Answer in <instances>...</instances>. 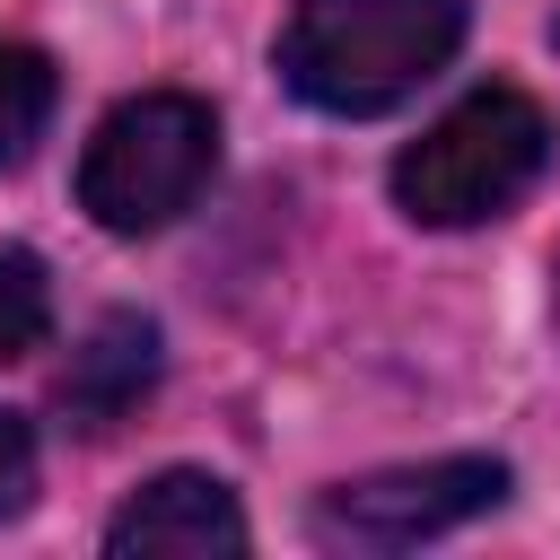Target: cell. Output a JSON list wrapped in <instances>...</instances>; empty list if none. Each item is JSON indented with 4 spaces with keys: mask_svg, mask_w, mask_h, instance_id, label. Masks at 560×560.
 I'll use <instances>...</instances> for the list:
<instances>
[{
    "mask_svg": "<svg viewBox=\"0 0 560 560\" xmlns=\"http://www.w3.org/2000/svg\"><path fill=\"white\" fill-rule=\"evenodd\" d=\"M114 560H210V551H245V508L219 472H158L149 490L122 499V516L105 525Z\"/></svg>",
    "mask_w": 560,
    "mask_h": 560,
    "instance_id": "obj_5",
    "label": "cell"
},
{
    "mask_svg": "<svg viewBox=\"0 0 560 560\" xmlns=\"http://www.w3.org/2000/svg\"><path fill=\"white\" fill-rule=\"evenodd\" d=\"M551 44H560V18H551Z\"/></svg>",
    "mask_w": 560,
    "mask_h": 560,
    "instance_id": "obj_10",
    "label": "cell"
},
{
    "mask_svg": "<svg viewBox=\"0 0 560 560\" xmlns=\"http://www.w3.org/2000/svg\"><path fill=\"white\" fill-rule=\"evenodd\" d=\"M52 105H61L52 61H44L35 44H9V35H0V175L26 166V149H35L44 122H52Z\"/></svg>",
    "mask_w": 560,
    "mask_h": 560,
    "instance_id": "obj_7",
    "label": "cell"
},
{
    "mask_svg": "<svg viewBox=\"0 0 560 560\" xmlns=\"http://www.w3.org/2000/svg\"><path fill=\"white\" fill-rule=\"evenodd\" d=\"M542 166H551V114L525 88H472L394 158V201L420 228H481L508 219L542 184Z\"/></svg>",
    "mask_w": 560,
    "mask_h": 560,
    "instance_id": "obj_2",
    "label": "cell"
},
{
    "mask_svg": "<svg viewBox=\"0 0 560 560\" xmlns=\"http://www.w3.org/2000/svg\"><path fill=\"white\" fill-rule=\"evenodd\" d=\"M499 499H508V464L438 455V464H394V472H359V481L324 490L315 534L350 542V551H411V542H438V534L490 516Z\"/></svg>",
    "mask_w": 560,
    "mask_h": 560,
    "instance_id": "obj_4",
    "label": "cell"
},
{
    "mask_svg": "<svg viewBox=\"0 0 560 560\" xmlns=\"http://www.w3.org/2000/svg\"><path fill=\"white\" fill-rule=\"evenodd\" d=\"M219 175V114L184 88L122 96L88 149H79V210L105 236H158L175 228Z\"/></svg>",
    "mask_w": 560,
    "mask_h": 560,
    "instance_id": "obj_3",
    "label": "cell"
},
{
    "mask_svg": "<svg viewBox=\"0 0 560 560\" xmlns=\"http://www.w3.org/2000/svg\"><path fill=\"white\" fill-rule=\"evenodd\" d=\"M149 385H158V324L105 315V324L88 332V350L70 359V376H61V411H70L79 429H114Z\"/></svg>",
    "mask_w": 560,
    "mask_h": 560,
    "instance_id": "obj_6",
    "label": "cell"
},
{
    "mask_svg": "<svg viewBox=\"0 0 560 560\" xmlns=\"http://www.w3.org/2000/svg\"><path fill=\"white\" fill-rule=\"evenodd\" d=\"M26 499H35V429L0 411V516H18Z\"/></svg>",
    "mask_w": 560,
    "mask_h": 560,
    "instance_id": "obj_9",
    "label": "cell"
},
{
    "mask_svg": "<svg viewBox=\"0 0 560 560\" xmlns=\"http://www.w3.org/2000/svg\"><path fill=\"white\" fill-rule=\"evenodd\" d=\"M52 332V280L26 245H0V359L35 350Z\"/></svg>",
    "mask_w": 560,
    "mask_h": 560,
    "instance_id": "obj_8",
    "label": "cell"
},
{
    "mask_svg": "<svg viewBox=\"0 0 560 560\" xmlns=\"http://www.w3.org/2000/svg\"><path fill=\"white\" fill-rule=\"evenodd\" d=\"M464 44V0H289L280 79L341 122L411 105Z\"/></svg>",
    "mask_w": 560,
    "mask_h": 560,
    "instance_id": "obj_1",
    "label": "cell"
}]
</instances>
